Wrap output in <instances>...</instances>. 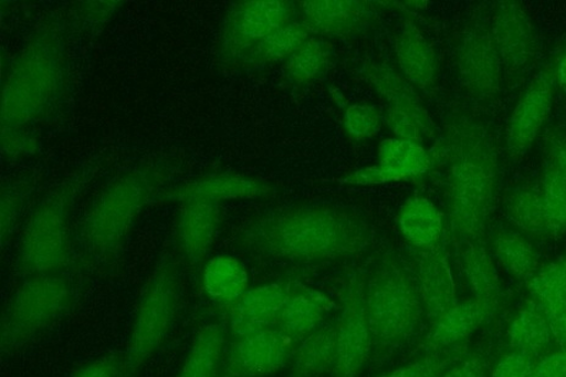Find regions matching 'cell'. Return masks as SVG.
<instances>
[{
	"label": "cell",
	"instance_id": "2e32d148",
	"mask_svg": "<svg viewBox=\"0 0 566 377\" xmlns=\"http://www.w3.org/2000/svg\"><path fill=\"white\" fill-rule=\"evenodd\" d=\"M310 33L328 39L355 36L373 25L376 11L360 0H307L297 3Z\"/></svg>",
	"mask_w": 566,
	"mask_h": 377
},
{
	"label": "cell",
	"instance_id": "8992f818",
	"mask_svg": "<svg viewBox=\"0 0 566 377\" xmlns=\"http://www.w3.org/2000/svg\"><path fill=\"white\" fill-rule=\"evenodd\" d=\"M90 174L86 168L67 178L45 193L30 213L19 247V269L25 276L56 273L71 262L73 208Z\"/></svg>",
	"mask_w": 566,
	"mask_h": 377
},
{
	"label": "cell",
	"instance_id": "d4e9b609",
	"mask_svg": "<svg viewBox=\"0 0 566 377\" xmlns=\"http://www.w3.org/2000/svg\"><path fill=\"white\" fill-rule=\"evenodd\" d=\"M398 224L412 249L430 250L441 243L444 230L443 214L429 199L412 197L403 202Z\"/></svg>",
	"mask_w": 566,
	"mask_h": 377
},
{
	"label": "cell",
	"instance_id": "603a6c76",
	"mask_svg": "<svg viewBox=\"0 0 566 377\" xmlns=\"http://www.w3.org/2000/svg\"><path fill=\"white\" fill-rule=\"evenodd\" d=\"M332 307L333 303L325 293L305 285H293L275 328L294 342L303 341L325 325Z\"/></svg>",
	"mask_w": 566,
	"mask_h": 377
},
{
	"label": "cell",
	"instance_id": "3957f363",
	"mask_svg": "<svg viewBox=\"0 0 566 377\" xmlns=\"http://www.w3.org/2000/svg\"><path fill=\"white\" fill-rule=\"evenodd\" d=\"M448 222L458 242H481L488 231L499 185V156L490 134L468 117L450 122Z\"/></svg>",
	"mask_w": 566,
	"mask_h": 377
},
{
	"label": "cell",
	"instance_id": "cb8c5ba5",
	"mask_svg": "<svg viewBox=\"0 0 566 377\" xmlns=\"http://www.w3.org/2000/svg\"><path fill=\"white\" fill-rule=\"evenodd\" d=\"M396 55L400 72L407 82L421 90L434 85L437 61L432 44L411 20L403 22L398 33Z\"/></svg>",
	"mask_w": 566,
	"mask_h": 377
},
{
	"label": "cell",
	"instance_id": "6da1fadb",
	"mask_svg": "<svg viewBox=\"0 0 566 377\" xmlns=\"http://www.w3.org/2000/svg\"><path fill=\"white\" fill-rule=\"evenodd\" d=\"M237 242L252 255L316 264L365 253L373 231L364 216L344 206L298 203L252 217L238 231Z\"/></svg>",
	"mask_w": 566,
	"mask_h": 377
},
{
	"label": "cell",
	"instance_id": "e575fe53",
	"mask_svg": "<svg viewBox=\"0 0 566 377\" xmlns=\"http://www.w3.org/2000/svg\"><path fill=\"white\" fill-rule=\"evenodd\" d=\"M543 205L549 223L551 237L566 234V180L551 163L543 168L538 182Z\"/></svg>",
	"mask_w": 566,
	"mask_h": 377
},
{
	"label": "cell",
	"instance_id": "60d3db41",
	"mask_svg": "<svg viewBox=\"0 0 566 377\" xmlns=\"http://www.w3.org/2000/svg\"><path fill=\"white\" fill-rule=\"evenodd\" d=\"M490 362L486 356L475 354L469 358L461 359L449 368L441 377H488Z\"/></svg>",
	"mask_w": 566,
	"mask_h": 377
},
{
	"label": "cell",
	"instance_id": "5b68a950",
	"mask_svg": "<svg viewBox=\"0 0 566 377\" xmlns=\"http://www.w3.org/2000/svg\"><path fill=\"white\" fill-rule=\"evenodd\" d=\"M365 304L378 356L407 345L426 316L415 271L395 254L385 255L365 282Z\"/></svg>",
	"mask_w": 566,
	"mask_h": 377
},
{
	"label": "cell",
	"instance_id": "d6986e66",
	"mask_svg": "<svg viewBox=\"0 0 566 377\" xmlns=\"http://www.w3.org/2000/svg\"><path fill=\"white\" fill-rule=\"evenodd\" d=\"M413 250V271L418 279L424 315L433 325L459 303L453 272L441 247Z\"/></svg>",
	"mask_w": 566,
	"mask_h": 377
},
{
	"label": "cell",
	"instance_id": "277c9868",
	"mask_svg": "<svg viewBox=\"0 0 566 377\" xmlns=\"http://www.w3.org/2000/svg\"><path fill=\"white\" fill-rule=\"evenodd\" d=\"M164 180L156 168H137L111 180L81 220L78 233L86 253L107 264L117 259Z\"/></svg>",
	"mask_w": 566,
	"mask_h": 377
},
{
	"label": "cell",
	"instance_id": "4fadbf2b",
	"mask_svg": "<svg viewBox=\"0 0 566 377\" xmlns=\"http://www.w3.org/2000/svg\"><path fill=\"white\" fill-rule=\"evenodd\" d=\"M491 31L505 75L517 77L530 71L538 53L537 31L527 11L517 2L495 7Z\"/></svg>",
	"mask_w": 566,
	"mask_h": 377
},
{
	"label": "cell",
	"instance_id": "4316f807",
	"mask_svg": "<svg viewBox=\"0 0 566 377\" xmlns=\"http://www.w3.org/2000/svg\"><path fill=\"white\" fill-rule=\"evenodd\" d=\"M337 354V322L325 324L300 343L293 358V377L334 371Z\"/></svg>",
	"mask_w": 566,
	"mask_h": 377
},
{
	"label": "cell",
	"instance_id": "7a4b0ae2",
	"mask_svg": "<svg viewBox=\"0 0 566 377\" xmlns=\"http://www.w3.org/2000/svg\"><path fill=\"white\" fill-rule=\"evenodd\" d=\"M67 41L61 27H43L32 34L11 62L2 87L0 132L3 153H32L30 128L61 105L69 83Z\"/></svg>",
	"mask_w": 566,
	"mask_h": 377
},
{
	"label": "cell",
	"instance_id": "f546056e",
	"mask_svg": "<svg viewBox=\"0 0 566 377\" xmlns=\"http://www.w3.org/2000/svg\"><path fill=\"white\" fill-rule=\"evenodd\" d=\"M504 211L507 219L524 233L552 238L539 186L517 187L506 192Z\"/></svg>",
	"mask_w": 566,
	"mask_h": 377
},
{
	"label": "cell",
	"instance_id": "d590c367",
	"mask_svg": "<svg viewBox=\"0 0 566 377\" xmlns=\"http://www.w3.org/2000/svg\"><path fill=\"white\" fill-rule=\"evenodd\" d=\"M527 290L535 304L547 308L566 300V259L549 262L527 281Z\"/></svg>",
	"mask_w": 566,
	"mask_h": 377
},
{
	"label": "cell",
	"instance_id": "ab89813d",
	"mask_svg": "<svg viewBox=\"0 0 566 377\" xmlns=\"http://www.w3.org/2000/svg\"><path fill=\"white\" fill-rule=\"evenodd\" d=\"M537 360L528 353L512 350L495 364L491 377H533Z\"/></svg>",
	"mask_w": 566,
	"mask_h": 377
},
{
	"label": "cell",
	"instance_id": "1f68e13d",
	"mask_svg": "<svg viewBox=\"0 0 566 377\" xmlns=\"http://www.w3.org/2000/svg\"><path fill=\"white\" fill-rule=\"evenodd\" d=\"M507 339L512 350L528 353L538 358L548 350L554 336L546 314L535 304L516 315L507 331Z\"/></svg>",
	"mask_w": 566,
	"mask_h": 377
},
{
	"label": "cell",
	"instance_id": "f6af8a7d",
	"mask_svg": "<svg viewBox=\"0 0 566 377\" xmlns=\"http://www.w3.org/2000/svg\"><path fill=\"white\" fill-rule=\"evenodd\" d=\"M81 6V15L92 24L108 21L120 8L119 2H85Z\"/></svg>",
	"mask_w": 566,
	"mask_h": 377
},
{
	"label": "cell",
	"instance_id": "5bb4252c",
	"mask_svg": "<svg viewBox=\"0 0 566 377\" xmlns=\"http://www.w3.org/2000/svg\"><path fill=\"white\" fill-rule=\"evenodd\" d=\"M294 341L279 328L239 337L227 354L224 377H268L294 358Z\"/></svg>",
	"mask_w": 566,
	"mask_h": 377
},
{
	"label": "cell",
	"instance_id": "d6a6232c",
	"mask_svg": "<svg viewBox=\"0 0 566 377\" xmlns=\"http://www.w3.org/2000/svg\"><path fill=\"white\" fill-rule=\"evenodd\" d=\"M492 249L500 264L517 280L527 282L539 269L537 251L523 234L495 232Z\"/></svg>",
	"mask_w": 566,
	"mask_h": 377
},
{
	"label": "cell",
	"instance_id": "7bdbcfd3",
	"mask_svg": "<svg viewBox=\"0 0 566 377\" xmlns=\"http://www.w3.org/2000/svg\"><path fill=\"white\" fill-rule=\"evenodd\" d=\"M547 158L566 180V135L553 133L547 139Z\"/></svg>",
	"mask_w": 566,
	"mask_h": 377
},
{
	"label": "cell",
	"instance_id": "836d02e7",
	"mask_svg": "<svg viewBox=\"0 0 566 377\" xmlns=\"http://www.w3.org/2000/svg\"><path fill=\"white\" fill-rule=\"evenodd\" d=\"M332 49L329 43L311 38L302 49L285 62V72L297 85L315 82L325 74L331 64Z\"/></svg>",
	"mask_w": 566,
	"mask_h": 377
},
{
	"label": "cell",
	"instance_id": "f1b7e54d",
	"mask_svg": "<svg viewBox=\"0 0 566 377\" xmlns=\"http://www.w3.org/2000/svg\"><path fill=\"white\" fill-rule=\"evenodd\" d=\"M226 335L221 325L203 326L196 335L176 377H221Z\"/></svg>",
	"mask_w": 566,
	"mask_h": 377
},
{
	"label": "cell",
	"instance_id": "9c48e42d",
	"mask_svg": "<svg viewBox=\"0 0 566 377\" xmlns=\"http://www.w3.org/2000/svg\"><path fill=\"white\" fill-rule=\"evenodd\" d=\"M296 10L287 0H244L230 7L217 41L219 64L238 67L270 34L292 24Z\"/></svg>",
	"mask_w": 566,
	"mask_h": 377
},
{
	"label": "cell",
	"instance_id": "44dd1931",
	"mask_svg": "<svg viewBox=\"0 0 566 377\" xmlns=\"http://www.w3.org/2000/svg\"><path fill=\"white\" fill-rule=\"evenodd\" d=\"M270 182L238 174H216L195 179L169 192L167 199L179 203L207 200L221 203L227 200H253L273 196Z\"/></svg>",
	"mask_w": 566,
	"mask_h": 377
},
{
	"label": "cell",
	"instance_id": "9a60e30c",
	"mask_svg": "<svg viewBox=\"0 0 566 377\" xmlns=\"http://www.w3.org/2000/svg\"><path fill=\"white\" fill-rule=\"evenodd\" d=\"M433 158L422 144L398 137L380 143L378 164L353 171L338 181L346 186H380L420 177L432 167Z\"/></svg>",
	"mask_w": 566,
	"mask_h": 377
},
{
	"label": "cell",
	"instance_id": "7c38bea8",
	"mask_svg": "<svg viewBox=\"0 0 566 377\" xmlns=\"http://www.w3.org/2000/svg\"><path fill=\"white\" fill-rule=\"evenodd\" d=\"M556 86V64L549 63L520 96L506 127V147L513 156H523L536 142L551 116Z\"/></svg>",
	"mask_w": 566,
	"mask_h": 377
},
{
	"label": "cell",
	"instance_id": "30bf717a",
	"mask_svg": "<svg viewBox=\"0 0 566 377\" xmlns=\"http://www.w3.org/2000/svg\"><path fill=\"white\" fill-rule=\"evenodd\" d=\"M455 65L459 82L472 98L491 102L501 95L505 72L491 27L476 21L461 32Z\"/></svg>",
	"mask_w": 566,
	"mask_h": 377
},
{
	"label": "cell",
	"instance_id": "b9f144b4",
	"mask_svg": "<svg viewBox=\"0 0 566 377\" xmlns=\"http://www.w3.org/2000/svg\"><path fill=\"white\" fill-rule=\"evenodd\" d=\"M533 377H566V348L547 353L539 358Z\"/></svg>",
	"mask_w": 566,
	"mask_h": 377
},
{
	"label": "cell",
	"instance_id": "ba28073f",
	"mask_svg": "<svg viewBox=\"0 0 566 377\" xmlns=\"http://www.w3.org/2000/svg\"><path fill=\"white\" fill-rule=\"evenodd\" d=\"M73 293L57 273L40 274L22 283L11 296L0 324V352L11 356L42 336L71 307Z\"/></svg>",
	"mask_w": 566,
	"mask_h": 377
},
{
	"label": "cell",
	"instance_id": "f35d334b",
	"mask_svg": "<svg viewBox=\"0 0 566 377\" xmlns=\"http://www.w3.org/2000/svg\"><path fill=\"white\" fill-rule=\"evenodd\" d=\"M29 193L27 185H9L3 188L0 196V237L3 244L15 227Z\"/></svg>",
	"mask_w": 566,
	"mask_h": 377
},
{
	"label": "cell",
	"instance_id": "4dcf8cb0",
	"mask_svg": "<svg viewBox=\"0 0 566 377\" xmlns=\"http://www.w3.org/2000/svg\"><path fill=\"white\" fill-rule=\"evenodd\" d=\"M310 39V31L302 22L294 21L264 39L245 55L238 67L259 69L282 61L286 62Z\"/></svg>",
	"mask_w": 566,
	"mask_h": 377
},
{
	"label": "cell",
	"instance_id": "484cf974",
	"mask_svg": "<svg viewBox=\"0 0 566 377\" xmlns=\"http://www.w3.org/2000/svg\"><path fill=\"white\" fill-rule=\"evenodd\" d=\"M459 259L469 287L475 299L502 302L503 285L489 250L481 242H459Z\"/></svg>",
	"mask_w": 566,
	"mask_h": 377
},
{
	"label": "cell",
	"instance_id": "7dc6e473",
	"mask_svg": "<svg viewBox=\"0 0 566 377\" xmlns=\"http://www.w3.org/2000/svg\"><path fill=\"white\" fill-rule=\"evenodd\" d=\"M557 84L563 88L566 94V53L562 56L556 65Z\"/></svg>",
	"mask_w": 566,
	"mask_h": 377
},
{
	"label": "cell",
	"instance_id": "ee69618b",
	"mask_svg": "<svg viewBox=\"0 0 566 377\" xmlns=\"http://www.w3.org/2000/svg\"><path fill=\"white\" fill-rule=\"evenodd\" d=\"M548 318L554 341L560 348H566V300L543 311Z\"/></svg>",
	"mask_w": 566,
	"mask_h": 377
},
{
	"label": "cell",
	"instance_id": "74e56055",
	"mask_svg": "<svg viewBox=\"0 0 566 377\" xmlns=\"http://www.w3.org/2000/svg\"><path fill=\"white\" fill-rule=\"evenodd\" d=\"M345 130L357 142L369 139L377 134L382 123L379 111L368 105H352L344 113Z\"/></svg>",
	"mask_w": 566,
	"mask_h": 377
},
{
	"label": "cell",
	"instance_id": "ac0fdd59",
	"mask_svg": "<svg viewBox=\"0 0 566 377\" xmlns=\"http://www.w3.org/2000/svg\"><path fill=\"white\" fill-rule=\"evenodd\" d=\"M293 285L275 282L249 290L230 306V329L233 335L239 338L275 327Z\"/></svg>",
	"mask_w": 566,
	"mask_h": 377
},
{
	"label": "cell",
	"instance_id": "8d00e7d4",
	"mask_svg": "<svg viewBox=\"0 0 566 377\" xmlns=\"http://www.w3.org/2000/svg\"><path fill=\"white\" fill-rule=\"evenodd\" d=\"M468 353V343L452 348L426 353L422 358L412 360L403 367L378 377H441L454 364L464 359Z\"/></svg>",
	"mask_w": 566,
	"mask_h": 377
},
{
	"label": "cell",
	"instance_id": "8fae6325",
	"mask_svg": "<svg viewBox=\"0 0 566 377\" xmlns=\"http://www.w3.org/2000/svg\"><path fill=\"white\" fill-rule=\"evenodd\" d=\"M374 337L365 304V281L354 274L346 285L337 320V377H359L374 352Z\"/></svg>",
	"mask_w": 566,
	"mask_h": 377
},
{
	"label": "cell",
	"instance_id": "7402d4cb",
	"mask_svg": "<svg viewBox=\"0 0 566 377\" xmlns=\"http://www.w3.org/2000/svg\"><path fill=\"white\" fill-rule=\"evenodd\" d=\"M361 75L388 102V109L408 114L419 125L426 139L436 134L434 123L407 78L380 63H366Z\"/></svg>",
	"mask_w": 566,
	"mask_h": 377
},
{
	"label": "cell",
	"instance_id": "52a82bcc",
	"mask_svg": "<svg viewBox=\"0 0 566 377\" xmlns=\"http://www.w3.org/2000/svg\"><path fill=\"white\" fill-rule=\"evenodd\" d=\"M180 301L178 266L169 255L158 262L137 304L122 364L125 377H134L165 345L175 326Z\"/></svg>",
	"mask_w": 566,
	"mask_h": 377
},
{
	"label": "cell",
	"instance_id": "e0dca14e",
	"mask_svg": "<svg viewBox=\"0 0 566 377\" xmlns=\"http://www.w3.org/2000/svg\"><path fill=\"white\" fill-rule=\"evenodd\" d=\"M221 224V206L214 201L180 202L176 219V242L180 254L192 268H199L216 242Z\"/></svg>",
	"mask_w": 566,
	"mask_h": 377
},
{
	"label": "cell",
	"instance_id": "ffe728a7",
	"mask_svg": "<svg viewBox=\"0 0 566 377\" xmlns=\"http://www.w3.org/2000/svg\"><path fill=\"white\" fill-rule=\"evenodd\" d=\"M499 307L500 303L475 296L467 302H459L431 325L430 334L423 343L424 352L432 353L463 345L489 322Z\"/></svg>",
	"mask_w": 566,
	"mask_h": 377
},
{
	"label": "cell",
	"instance_id": "83f0119b",
	"mask_svg": "<svg viewBox=\"0 0 566 377\" xmlns=\"http://www.w3.org/2000/svg\"><path fill=\"white\" fill-rule=\"evenodd\" d=\"M202 283L212 301L230 307L249 291V273L237 258L218 255L207 262Z\"/></svg>",
	"mask_w": 566,
	"mask_h": 377
},
{
	"label": "cell",
	"instance_id": "bcb514c9",
	"mask_svg": "<svg viewBox=\"0 0 566 377\" xmlns=\"http://www.w3.org/2000/svg\"><path fill=\"white\" fill-rule=\"evenodd\" d=\"M122 365L115 358L104 357L81 369L75 377H117Z\"/></svg>",
	"mask_w": 566,
	"mask_h": 377
}]
</instances>
